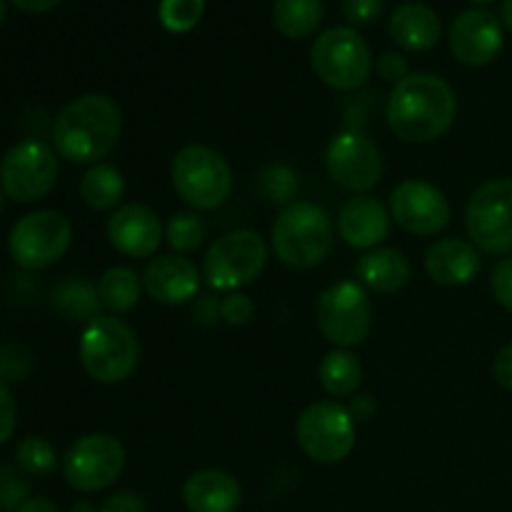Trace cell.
<instances>
[{
	"label": "cell",
	"mask_w": 512,
	"mask_h": 512,
	"mask_svg": "<svg viewBox=\"0 0 512 512\" xmlns=\"http://www.w3.org/2000/svg\"><path fill=\"white\" fill-rule=\"evenodd\" d=\"M243 500L240 483L218 468L198 470L183 485V503L190 512H235Z\"/></svg>",
	"instance_id": "44dd1931"
},
{
	"label": "cell",
	"mask_w": 512,
	"mask_h": 512,
	"mask_svg": "<svg viewBox=\"0 0 512 512\" xmlns=\"http://www.w3.org/2000/svg\"><path fill=\"white\" fill-rule=\"evenodd\" d=\"M320 385L333 398H350L363 385V363L345 348L330 350L318 368Z\"/></svg>",
	"instance_id": "cb8c5ba5"
},
{
	"label": "cell",
	"mask_w": 512,
	"mask_h": 512,
	"mask_svg": "<svg viewBox=\"0 0 512 512\" xmlns=\"http://www.w3.org/2000/svg\"><path fill=\"white\" fill-rule=\"evenodd\" d=\"M30 368H33V360H30V353L20 345H5L0 350V378L3 380H25L30 375Z\"/></svg>",
	"instance_id": "836d02e7"
},
{
	"label": "cell",
	"mask_w": 512,
	"mask_h": 512,
	"mask_svg": "<svg viewBox=\"0 0 512 512\" xmlns=\"http://www.w3.org/2000/svg\"><path fill=\"white\" fill-rule=\"evenodd\" d=\"M390 210L373 195H355L340 208L338 233L350 248L375 250L390 235Z\"/></svg>",
	"instance_id": "d6986e66"
},
{
	"label": "cell",
	"mask_w": 512,
	"mask_h": 512,
	"mask_svg": "<svg viewBox=\"0 0 512 512\" xmlns=\"http://www.w3.org/2000/svg\"><path fill=\"white\" fill-rule=\"evenodd\" d=\"M70 240H73V228L63 213L35 210L13 225L8 250L18 268L43 270L68 253Z\"/></svg>",
	"instance_id": "8fae6325"
},
{
	"label": "cell",
	"mask_w": 512,
	"mask_h": 512,
	"mask_svg": "<svg viewBox=\"0 0 512 512\" xmlns=\"http://www.w3.org/2000/svg\"><path fill=\"white\" fill-rule=\"evenodd\" d=\"M200 278L193 260L183 255H158L143 270V288L163 305H185L198 298Z\"/></svg>",
	"instance_id": "ac0fdd59"
},
{
	"label": "cell",
	"mask_w": 512,
	"mask_h": 512,
	"mask_svg": "<svg viewBox=\"0 0 512 512\" xmlns=\"http://www.w3.org/2000/svg\"><path fill=\"white\" fill-rule=\"evenodd\" d=\"M273 23L285 38H308L323 23V0H275Z\"/></svg>",
	"instance_id": "4316f807"
},
{
	"label": "cell",
	"mask_w": 512,
	"mask_h": 512,
	"mask_svg": "<svg viewBox=\"0 0 512 512\" xmlns=\"http://www.w3.org/2000/svg\"><path fill=\"white\" fill-rule=\"evenodd\" d=\"M390 215L408 233L430 238L448 228L453 208L438 185L410 178L395 185L390 195Z\"/></svg>",
	"instance_id": "9a60e30c"
},
{
	"label": "cell",
	"mask_w": 512,
	"mask_h": 512,
	"mask_svg": "<svg viewBox=\"0 0 512 512\" xmlns=\"http://www.w3.org/2000/svg\"><path fill=\"white\" fill-rule=\"evenodd\" d=\"M470 243L488 255H512V178L480 185L465 205Z\"/></svg>",
	"instance_id": "30bf717a"
},
{
	"label": "cell",
	"mask_w": 512,
	"mask_h": 512,
	"mask_svg": "<svg viewBox=\"0 0 512 512\" xmlns=\"http://www.w3.org/2000/svg\"><path fill=\"white\" fill-rule=\"evenodd\" d=\"M310 65L328 88L358 90L373 73V55L358 30L330 28L313 43Z\"/></svg>",
	"instance_id": "52a82bcc"
},
{
	"label": "cell",
	"mask_w": 512,
	"mask_h": 512,
	"mask_svg": "<svg viewBox=\"0 0 512 512\" xmlns=\"http://www.w3.org/2000/svg\"><path fill=\"white\" fill-rule=\"evenodd\" d=\"M255 315V303L245 293L235 290V293H228L223 300H220V318L228 325H248Z\"/></svg>",
	"instance_id": "e575fe53"
},
{
	"label": "cell",
	"mask_w": 512,
	"mask_h": 512,
	"mask_svg": "<svg viewBox=\"0 0 512 512\" xmlns=\"http://www.w3.org/2000/svg\"><path fill=\"white\" fill-rule=\"evenodd\" d=\"M490 290H493V298L512 313V255L495 265L493 278H490Z\"/></svg>",
	"instance_id": "d590c367"
},
{
	"label": "cell",
	"mask_w": 512,
	"mask_h": 512,
	"mask_svg": "<svg viewBox=\"0 0 512 512\" xmlns=\"http://www.w3.org/2000/svg\"><path fill=\"white\" fill-rule=\"evenodd\" d=\"M120 130H123V113L110 95H80L55 118V153L73 165H95L113 153Z\"/></svg>",
	"instance_id": "7a4b0ae2"
},
{
	"label": "cell",
	"mask_w": 512,
	"mask_h": 512,
	"mask_svg": "<svg viewBox=\"0 0 512 512\" xmlns=\"http://www.w3.org/2000/svg\"><path fill=\"white\" fill-rule=\"evenodd\" d=\"M348 410L353 413L355 423H358V420H368L370 415L375 413V403L370 395H358V398L353 400V408H348Z\"/></svg>",
	"instance_id": "7bdbcfd3"
},
{
	"label": "cell",
	"mask_w": 512,
	"mask_h": 512,
	"mask_svg": "<svg viewBox=\"0 0 512 512\" xmlns=\"http://www.w3.org/2000/svg\"><path fill=\"white\" fill-rule=\"evenodd\" d=\"M343 13L353 25H368L383 13V0H345Z\"/></svg>",
	"instance_id": "8d00e7d4"
},
{
	"label": "cell",
	"mask_w": 512,
	"mask_h": 512,
	"mask_svg": "<svg viewBox=\"0 0 512 512\" xmlns=\"http://www.w3.org/2000/svg\"><path fill=\"white\" fill-rule=\"evenodd\" d=\"M15 458H18L20 470L28 475H48L55 468V463H58V455H55L53 445L45 438H38V435H30V438L20 440L18 450H15Z\"/></svg>",
	"instance_id": "1f68e13d"
},
{
	"label": "cell",
	"mask_w": 512,
	"mask_h": 512,
	"mask_svg": "<svg viewBox=\"0 0 512 512\" xmlns=\"http://www.w3.org/2000/svg\"><path fill=\"white\" fill-rule=\"evenodd\" d=\"M140 288H143V280L138 278V273L125 265H115L108 268L98 280V300L108 313L123 315L138 305L140 300Z\"/></svg>",
	"instance_id": "d4e9b609"
},
{
	"label": "cell",
	"mask_w": 512,
	"mask_h": 512,
	"mask_svg": "<svg viewBox=\"0 0 512 512\" xmlns=\"http://www.w3.org/2000/svg\"><path fill=\"white\" fill-rule=\"evenodd\" d=\"M455 115V90L433 73H410L395 85L385 105L390 130L405 143H433L448 133Z\"/></svg>",
	"instance_id": "6da1fadb"
},
{
	"label": "cell",
	"mask_w": 512,
	"mask_h": 512,
	"mask_svg": "<svg viewBox=\"0 0 512 512\" xmlns=\"http://www.w3.org/2000/svg\"><path fill=\"white\" fill-rule=\"evenodd\" d=\"M493 378L500 388L510 390L512 393V343L505 345L498 355H495L493 363Z\"/></svg>",
	"instance_id": "60d3db41"
},
{
	"label": "cell",
	"mask_w": 512,
	"mask_h": 512,
	"mask_svg": "<svg viewBox=\"0 0 512 512\" xmlns=\"http://www.w3.org/2000/svg\"><path fill=\"white\" fill-rule=\"evenodd\" d=\"M98 512H145V500L135 493H115L100 505Z\"/></svg>",
	"instance_id": "ab89813d"
},
{
	"label": "cell",
	"mask_w": 512,
	"mask_h": 512,
	"mask_svg": "<svg viewBox=\"0 0 512 512\" xmlns=\"http://www.w3.org/2000/svg\"><path fill=\"white\" fill-rule=\"evenodd\" d=\"M298 445L310 460L323 465L343 463L355 448L358 425L353 413L338 400H320L308 405L295 425Z\"/></svg>",
	"instance_id": "9c48e42d"
},
{
	"label": "cell",
	"mask_w": 512,
	"mask_h": 512,
	"mask_svg": "<svg viewBox=\"0 0 512 512\" xmlns=\"http://www.w3.org/2000/svg\"><path fill=\"white\" fill-rule=\"evenodd\" d=\"M55 298H58L60 310L68 313L70 318L88 320V323L100 318V308H103V305H100L98 300V290H93L88 283H83V280H70V283L60 285Z\"/></svg>",
	"instance_id": "83f0119b"
},
{
	"label": "cell",
	"mask_w": 512,
	"mask_h": 512,
	"mask_svg": "<svg viewBox=\"0 0 512 512\" xmlns=\"http://www.w3.org/2000/svg\"><path fill=\"white\" fill-rule=\"evenodd\" d=\"M3 198H5V193H3V188H0V210H3Z\"/></svg>",
	"instance_id": "681fc988"
},
{
	"label": "cell",
	"mask_w": 512,
	"mask_h": 512,
	"mask_svg": "<svg viewBox=\"0 0 512 512\" xmlns=\"http://www.w3.org/2000/svg\"><path fill=\"white\" fill-rule=\"evenodd\" d=\"M358 280L363 288L375 290L380 295H393L403 290L413 278L410 260L400 250L375 248L358 260Z\"/></svg>",
	"instance_id": "7402d4cb"
},
{
	"label": "cell",
	"mask_w": 512,
	"mask_h": 512,
	"mask_svg": "<svg viewBox=\"0 0 512 512\" xmlns=\"http://www.w3.org/2000/svg\"><path fill=\"white\" fill-rule=\"evenodd\" d=\"M450 50L470 68L493 63L503 50V23L490 10H463L450 25Z\"/></svg>",
	"instance_id": "2e32d148"
},
{
	"label": "cell",
	"mask_w": 512,
	"mask_h": 512,
	"mask_svg": "<svg viewBox=\"0 0 512 512\" xmlns=\"http://www.w3.org/2000/svg\"><path fill=\"white\" fill-rule=\"evenodd\" d=\"M175 193L195 210H215L233 193V170L218 150L185 145L170 163Z\"/></svg>",
	"instance_id": "5b68a950"
},
{
	"label": "cell",
	"mask_w": 512,
	"mask_h": 512,
	"mask_svg": "<svg viewBox=\"0 0 512 512\" xmlns=\"http://www.w3.org/2000/svg\"><path fill=\"white\" fill-rule=\"evenodd\" d=\"M298 173L288 165H270L260 173V190L265 198L275 205L295 203V193H298Z\"/></svg>",
	"instance_id": "4dcf8cb0"
},
{
	"label": "cell",
	"mask_w": 512,
	"mask_h": 512,
	"mask_svg": "<svg viewBox=\"0 0 512 512\" xmlns=\"http://www.w3.org/2000/svg\"><path fill=\"white\" fill-rule=\"evenodd\" d=\"M20 10H28V13H45V10H53L55 5H60L63 0H13Z\"/></svg>",
	"instance_id": "f6af8a7d"
},
{
	"label": "cell",
	"mask_w": 512,
	"mask_h": 512,
	"mask_svg": "<svg viewBox=\"0 0 512 512\" xmlns=\"http://www.w3.org/2000/svg\"><path fill=\"white\" fill-rule=\"evenodd\" d=\"M473 3H493V0H473Z\"/></svg>",
	"instance_id": "f907efd6"
},
{
	"label": "cell",
	"mask_w": 512,
	"mask_h": 512,
	"mask_svg": "<svg viewBox=\"0 0 512 512\" xmlns=\"http://www.w3.org/2000/svg\"><path fill=\"white\" fill-rule=\"evenodd\" d=\"M195 318H198V323H203V325L215 323V320L220 318L218 300H215L213 295H205V298H200L198 305H195Z\"/></svg>",
	"instance_id": "b9f144b4"
},
{
	"label": "cell",
	"mask_w": 512,
	"mask_h": 512,
	"mask_svg": "<svg viewBox=\"0 0 512 512\" xmlns=\"http://www.w3.org/2000/svg\"><path fill=\"white\" fill-rule=\"evenodd\" d=\"M165 238H168L170 248L178 250L180 255H190L203 245L205 223L195 213H175L168 220Z\"/></svg>",
	"instance_id": "f1b7e54d"
},
{
	"label": "cell",
	"mask_w": 512,
	"mask_h": 512,
	"mask_svg": "<svg viewBox=\"0 0 512 512\" xmlns=\"http://www.w3.org/2000/svg\"><path fill=\"white\" fill-rule=\"evenodd\" d=\"M483 268L478 248L463 238H443L425 253V270L438 285H468Z\"/></svg>",
	"instance_id": "ffe728a7"
},
{
	"label": "cell",
	"mask_w": 512,
	"mask_h": 512,
	"mask_svg": "<svg viewBox=\"0 0 512 512\" xmlns=\"http://www.w3.org/2000/svg\"><path fill=\"white\" fill-rule=\"evenodd\" d=\"M108 240L118 253L128 258H150L163 243V225L148 205H120L108 220Z\"/></svg>",
	"instance_id": "e0dca14e"
},
{
	"label": "cell",
	"mask_w": 512,
	"mask_h": 512,
	"mask_svg": "<svg viewBox=\"0 0 512 512\" xmlns=\"http://www.w3.org/2000/svg\"><path fill=\"white\" fill-rule=\"evenodd\" d=\"M30 485L15 468H0V510L13 512L28 500Z\"/></svg>",
	"instance_id": "d6a6232c"
},
{
	"label": "cell",
	"mask_w": 512,
	"mask_h": 512,
	"mask_svg": "<svg viewBox=\"0 0 512 512\" xmlns=\"http://www.w3.org/2000/svg\"><path fill=\"white\" fill-rule=\"evenodd\" d=\"M70 512H98V510H95L90 503H85V500H80V503L73 505V510Z\"/></svg>",
	"instance_id": "7dc6e473"
},
{
	"label": "cell",
	"mask_w": 512,
	"mask_h": 512,
	"mask_svg": "<svg viewBox=\"0 0 512 512\" xmlns=\"http://www.w3.org/2000/svg\"><path fill=\"white\" fill-rule=\"evenodd\" d=\"M125 470V448L108 433H90L75 440L63 458V475L70 488L98 493L118 483Z\"/></svg>",
	"instance_id": "4fadbf2b"
},
{
	"label": "cell",
	"mask_w": 512,
	"mask_h": 512,
	"mask_svg": "<svg viewBox=\"0 0 512 512\" xmlns=\"http://www.w3.org/2000/svg\"><path fill=\"white\" fill-rule=\"evenodd\" d=\"M125 195V178L115 165L95 163L80 180V198L93 210L118 208Z\"/></svg>",
	"instance_id": "484cf974"
},
{
	"label": "cell",
	"mask_w": 512,
	"mask_h": 512,
	"mask_svg": "<svg viewBox=\"0 0 512 512\" xmlns=\"http://www.w3.org/2000/svg\"><path fill=\"white\" fill-rule=\"evenodd\" d=\"M390 38L403 50L423 53L438 45L440 18L425 3H405L390 18Z\"/></svg>",
	"instance_id": "603a6c76"
},
{
	"label": "cell",
	"mask_w": 512,
	"mask_h": 512,
	"mask_svg": "<svg viewBox=\"0 0 512 512\" xmlns=\"http://www.w3.org/2000/svg\"><path fill=\"white\" fill-rule=\"evenodd\" d=\"M335 243V223L318 203L295 200L273 225V250L283 265L308 270L323 263Z\"/></svg>",
	"instance_id": "3957f363"
},
{
	"label": "cell",
	"mask_w": 512,
	"mask_h": 512,
	"mask_svg": "<svg viewBox=\"0 0 512 512\" xmlns=\"http://www.w3.org/2000/svg\"><path fill=\"white\" fill-rule=\"evenodd\" d=\"M318 330L335 348H355L365 343L373 328V303L355 280H340L320 293L315 303Z\"/></svg>",
	"instance_id": "ba28073f"
},
{
	"label": "cell",
	"mask_w": 512,
	"mask_h": 512,
	"mask_svg": "<svg viewBox=\"0 0 512 512\" xmlns=\"http://www.w3.org/2000/svg\"><path fill=\"white\" fill-rule=\"evenodd\" d=\"M58 153L40 140H20L0 163V188L15 203H35L55 188Z\"/></svg>",
	"instance_id": "7c38bea8"
},
{
	"label": "cell",
	"mask_w": 512,
	"mask_h": 512,
	"mask_svg": "<svg viewBox=\"0 0 512 512\" xmlns=\"http://www.w3.org/2000/svg\"><path fill=\"white\" fill-rule=\"evenodd\" d=\"M15 512H60L58 505L48 498H28Z\"/></svg>",
	"instance_id": "ee69618b"
},
{
	"label": "cell",
	"mask_w": 512,
	"mask_h": 512,
	"mask_svg": "<svg viewBox=\"0 0 512 512\" xmlns=\"http://www.w3.org/2000/svg\"><path fill=\"white\" fill-rule=\"evenodd\" d=\"M378 70H380V75H383V80H388V83H395V85L410 75L408 60H405L400 53H395V50H388V53L380 55Z\"/></svg>",
	"instance_id": "f35d334b"
},
{
	"label": "cell",
	"mask_w": 512,
	"mask_h": 512,
	"mask_svg": "<svg viewBox=\"0 0 512 512\" xmlns=\"http://www.w3.org/2000/svg\"><path fill=\"white\" fill-rule=\"evenodd\" d=\"M78 355L83 370L95 383L115 385L135 373L140 345L130 325L113 315H100L93 323L85 325Z\"/></svg>",
	"instance_id": "277c9868"
},
{
	"label": "cell",
	"mask_w": 512,
	"mask_h": 512,
	"mask_svg": "<svg viewBox=\"0 0 512 512\" xmlns=\"http://www.w3.org/2000/svg\"><path fill=\"white\" fill-rule=\"evenodd\" d=\"M205 0H160L158 18L170 33H190L200 23Z\"/></svg>",
	"instance_id": "f546056e"
},
{
	"label": "cell",
	"mask_w": 512,
	"mask_h": 512,
	"mask_svg": "<svg viewBox=\"0 0 512 512\" xmlns=\"http://www.w3.org/2000/svg\"><path fill=\"white\" fill-rule=\"evenodd\" d=\"M5 20V0H0V23Z\"/></svg>",
	"instance_id": "c3c4849f"
},
{
	"label": "cell",
	"mask_w": 512,
	"mask_h": 512,
	"mask_svg": "<svg viewBox=\"0 0 512 512\" xmlns=\"http://www.w3.org/2000/svg\"><path fill=\"white\" fill-rule=\"evenodd\" d=\"M268 263V243L255 230H233L215 240L203 258L205 283L220 293H235L253 283Z\"/></svg>",
	"instance_id": "8992f818"
},
{
	"label": "cell",
	"mask_w": 512,
	"mask_h": 512,
	"mask_svg": "<svg viewBox=\"0 0 512 512\" xmlns=\"http://www.w3.org/2000/svg\"><path fill=\"white\" fill-rule=\"evenodd\" d=\"M503 23L512 33V0H503Z\"/></svg>",
	"instance_id": "bcb514c9"
},
{
	"label": "cell",
	"mask_w": 512,
	"mask_h": 512,
	"mask_svg": "<svg viewBox=\"0 0 512 512\" xmlns=\"http://www.w3.org/2000/svg\"><path fill=\"white\" fill-rule=\"evenodd\" d=\"M18 425V410H15V400L10 395L8 385L0 380V445L8 443Z\"/></svg>",
	"instance_id": "74e56055"
},
{
	"label": "cell",
	"mask_w": 512,
	"mask_h": 512,
	"mask_svg": "<svg viewBox=\"0 0 512 512\" xmlns=\"http://www.w3.org/2000/svg\"><path fill=\"white\" fill-rule=\"evenodd\" d=\"M325 168L333 183L348 193L363 195L380 183L383 158L373 140L360 130L333 135L325 150Z\"/></svg>",
	"instance_id": "5bb4252c"
}]
</instances>
